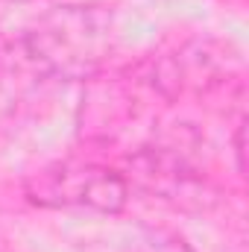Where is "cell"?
I'll return each mask as SVG.
<instances>
[{
  "mask_svg": "<svg viewBox=\"0 0 249 252\" xmlns=\"http://www.w3.org/2000/svg\"><path fill=\"white\" fill-rule=\"evenodd\" d=\"M53 79H88L112 53V21L91 6H64L21 32Z\"/></svg>",
  "mask_w": 249,
  "mask_h": 252,
  "instance_id": "cell-1",
  "label": "cell"
},
{
  "mask_svg": "<svg viewBox=\"0 0 249 252\" xmlns=\"http://www.w3.org/2000/svg\"><path fill=\"white\" fill-rule=\"evenodd\" d=\"M24 193L30 202L41 208H79L97 214H118L129 199L126 179L94 161H59L35 170L27 182Z\"/></svg>",
  "mask_w": 249,
  "mask_h": 252,
  "instance_id": "cell-2",
  "label": "cell"
},
{
  "mask_svg": "<svg viewBox=\"0 0 249 252\" xmlns=\"http://www.w3.org/2000/svg\"><path fill=\"white\" fill-rule=\"evenodd\" d=\"M124 252H193L185 241L167 229H150L141 226L135 229V235L129 238V244L124 247Z\"/></svg>",
  "mask_w": 249,
  "mask_h": 252,
  "instance_id": "cell-3",
  "label": "cell"
},
{
  "mask_svg": "<svg viewBox=\"0 0 249 252\" xmlns=\"http://www.w3.org/2000/svg\"><path fill=\"white\" fill-rule=\"evenodd\" d=\"M235 153H238V170H244V118L238 121L235 129Z\"/></svg>",
  "mask_w": 249,
  "mask_h": 252,
  "instance_id": "cell-4",
  "label": "cell"
}]
</instances>
